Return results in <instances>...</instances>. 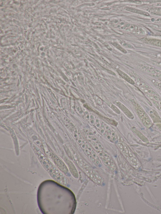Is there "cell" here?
<instances>
[{"label":"cell","mask_w":161,"mask_h":214,"mask_svg":"<svg viewBox=\"0 0 161 214\" xmlns=\"http://www.w3.org/2000/svg\"><path fill=\"white\" fill-rule=\"evenodd\" d=\"M117 71L119 74L126 81L132 84H135V82L131 78L129 77L128 75L120 70H118Z\"/></svg>","instance_id":"4"},{"label":"cell","mask_w":161,"mask_h":214,"mask_svg":"<svg viewBox=\"0 0 161 214\" xmlns=\"http://www.w3.org/2000/svg\"><path fill=\"white\" fill-rule=\"evenodd\" d=\"M83 139L82 138V137L81 135H78V142L79 144L80 145L83 142Z\"/></svg>","instance_id":"9"},{"label":"cell","mask_w":161,"mask_h":214,"mask_svg":"<svg viewBox=\"0 0 161 214\" xmlns=\"http://www.w3.org/2000/svg\"><path fill=\"white\" fill-rule=\"evenodd\" d=\"M102 124L101 122L99 120L96 119L95 120L94 125L99 130L101 128Z\"/></svg>","instance_id":"5"},{"label":"cell","mask_w":161,"mask_h":214,"mask_svg":"<svg viewBox=\"0 0 161 214\" xmlns=\"http://www.w3.org/2000/svg\"><path fill=\"white\" fill-rule=\"evenodd\" d=\"M113 45L115 46L119 49L120 50H121V51L125 53L126 52V51L125 50V49H124L123 48H122L119 45H118L117 43H113Z\"/></svg>","instance_id":"6"},{"label":"cell","mask_w":161,"mask_h":214,"mask_svg":"<svg viewBox=\"0 0 161 214\" xmlns=\"http://www.w3.org/2000/svg\"><path fill=\"white\" fill-rule=\"evenodd\" d=\"M131 102L142 123L146 127H150L151 125V122L146 113L139 104L135 101H131Z\"/></svg>","instance_id":"2"},{"label":"cell","mask_w":161,"mask_h":214,"mask_svg":"<svg viewBox=\"0 0 161 214\" xmlns=\"http://www.w3.org/2000/svg\"><path fill=\"white\" fill-rule=\"evenodd\" d=\"M86 113V119L87 121H89L90 119V117L89 115V113H88L87 112Z\"/></svg>","instance_id":"10"},{"label":"cell","mask_w":161,"mask_h":214,"mask_svg":"<svg viewBox=\"0 0 161 214\" xmlns=\"http://www.w3.org/2000/svg\"><path fill=\"white\" fill-rule=\"evenodd\" d=\"M151 12L154 13L156 14L160 15L161 16V9H154L153 10H151Z\"/></svg>","instance_id":"7"},{"label":"cell","mask_w":161,"mask_h":214,"mask_svg":"<svg viewBox=\"0 0 161 214\" xmlns=\"http://www.w3.org/2000/svg\"><path fill=\"white\" fill-rule=\"evenodd\" d=\"M119 105L118 106L125 113L126 116H128L129 118H131V119H133V116L132 113L130 112V111L125 106L121 104L120 103H119Z\"/></svg>","instance_id":"3"},{"label":"cell","mask_w":161,"mask_h":214,"mask_svg":"<svg viewBox=\"0 0 161 214\" xmlns=\"http://www.w3.org/2000/svg\"><path fill=\"white\" fill-rule=\"evenodd\" d=\"M90 123L91 125H95V120L94 118L92 116H91L90 118Z\"/></svg>","instance_id":"8"},{"label":"cell","mask_w":161,"mask_h":214,"mask_svg":"<svg viewBox=\"0 0 161 214\" xmlns=\"http://www.w3.org/2000/svg\"><path fill=\"white\" fill-rule=\"evenodd\" d=\"M95 99H96V101H97V102L98 103H99V104H101V101L100 100H99V99L97 98H96Z\"/></svg>","instance_id":"11"},{"label":"cell","mask_w":161,"mask_h":214,"mask_svg":"<svg viewBox=\"0 0 161 214\" xmlns=\"http://www.w3.org/2000/svg\"><path fill=\"white\" fill-rule=\"evenodd\" d=\"M141 89L156 108L161 110V98L159 95L147 86H142Z\"/></svg>","instance_id":"1"},{"label":"cell","mask_w":161,"mask_h":214,"mask_svg":"<svg viewBox=\"0 0 161 214\" xmlns=\"http://www.w3.org/2000/svg\"><path fill=\"white\" fill-rule=\"evenodd\" d=\"M159 66H161V64H159Z\"/></svg>","instance_id":"12"},{"label":"cell","mask_w":161,"mask_h":214,"mask_svg":"<svg viewBox=\"0 0 161 214\" xmlns=\"http://www.w3.org/2000/svg\"></svg>","instance_id":"13"}]
</instances>
